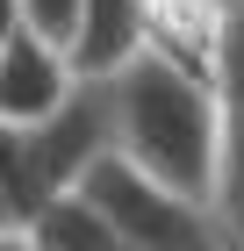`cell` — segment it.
<instances>
[{"label":"cell","mask_w":244,"mask_h":251,"mask_svg":"<svg viewBox=\"0 0 244 251\" xmlns=\"http://www.w3.org/2000/svg\"><path fill=\"white\" fill-rule=\"evenodd\" d=\"M108 94H115V151L158 187L216 208V187H223V100H216V86L180 72L158 50H144L136 65H122L108 79Z\"/></svg>","instance_id":"cell-1"},{"label":"cell","mask_w":244,"mask_h":251,"mask_svg":"<svg viewBox=\"0 0 244 251\" xmlns=\"http://www.w3.org/2000/svg\"><path fill=\"white\" fill-rule=\"evenodd\" d=\"M108 151H115L108 79H86L65 115L36 122V129H7L0 136V223H7V237H29L57 201H72Z\"/></svg>","instance_id":"cell-2"},{"label":"cell","mask_w":244,"mask_h":251,"mask_svg":"<svg viewBox=\"0 0 244 251\" xmlns=\"http://www.w3.org/2000/svg\"><path fill=\"white\" fill-rule=\"evenodd\" d=\"M79 194L115 223V237H122L130 251H237L216 208H201V201H187V194L158 187V179L136 173L122 151L101 158L94 179H86Z\"/></svg>","instance_id":"cell-3"},{"label":"cell","mask_w":244,"mask_h":251,"mask_svg":"<svg viewBox=\"0 0 244 251\" xmlns=\"http://www.w3.org/2000/svg\"><path fill=\"white\" fill-rule=\"evenodd\" d=\"M79 86L86 79H79V65L57 43L7 22V36H0V129H36V122L65 115Z\"/></svg>","instance_id":"cell-4"},{"label":"cell","mask_w":244,"mask_h":251,"mask_svg":"<svg viewBox=\"0 0 244 251\" xmlns=\"http://www.w3.org/2000/svg\"><path fill=\"white\" fill-rule=\"evenodd\" d=\"M216 100H223V187H216V215H223L230 244L244 251V7L230 22L223 65H216Z\"/></svg>","instance_id":"cell-5"},{"label":"cell","mask_w":244,"mask_h":251,"mask_svg":"<svg viewBox=\"0 0 244 251\" xmlns=\"http://www.w3.org/2000/svg\"><path fill=\"white\" fill-rule=\"evenodd\" d=\"M136 58H144V0H86V22L72 43L79 79H115Z\"/></svg>","instance_id":"cell-6"},{"label":"cell","mask_w":244,"mask_h":251,"mask_svg":"<svg viewBox=\"0 0 244 251\" xmlns=\"http://www.w3.org/2000/svg\"><path fill=\"white\" fill-rule=\"evenodd\" d=\"M29 251H130V244L115 237V223L86 194H72V201H57L36 230H29Z\"/></svg>","instance_id":"cell-7"},{"label":"cell","mask_w":244,"mask_h":251,"mask_svg":"<svg viewBox=\"0 0 244 251\" xmlns=\"http://www.w3.org/2000/svg\"><path fill=\"white\" fill-rule=\"evenodd\" d=\"M7 22L29 29V36H43V43H57V50L72 58L79 22H86V0H7Z\"/></svg>","instance_id":"cell-8"},{"label":"cell","mask_w":244,"mask_h":251,"mask_svg":"<svg viewBox=\"0 0 244 251\" xmlns=\"http://www.w3.org/2000/svg\"><path fill=\"white\" fill-rule=\"evenodd\" d=\"M223 7H244V0H223Z\"/></svg>","instance_id":"cell-9"}]
</instances>
